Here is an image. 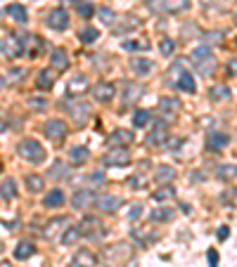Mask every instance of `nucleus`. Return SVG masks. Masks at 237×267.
I'll list each match as a JSON object with an SVG mask.
<instances>
[{
	"label": "nucleus",
	"instance_id": "obj_1",
	"mask_svg": "<svg viewBox=\"0 0 237 267\" xmlns=\"http://www.w3.org/2000/svg\"><path fill=\"white\" fill-rule=\"evenodd\" d=\"M190 62H192V67L200 71V76L204 78H209V76H214L216 71V57L214 52L209 50V48H197L195 52L190 54Z\"/></svg>",
	"mask_w": 237,
	"mask_h": 267
},
{
	"label": "nucleus",
	"instance_id": "obj_2",
	"mask_svg": "<svg viewBox=\"0 0 237 267\" xmlns=\"http://www.w3.org/2000/svg\"><path fill=\"white\" fill-rule=\"evenodd\" d=\"M17 154L24 161H29V163H43L45 161V149L36 140H21L17 147Z\"/></svg>",
	"mask_w": 237,
	"mask_h": 267
},
{
	"label": "nucleus",
	"instance_id": "obj_3",
	"mask_svg": "<svg viewBox=\"0 0 237 267\" xmlns=\"http://www.w3.org/2000/svg\"><path fill=\"white\" fill-rule=\"evenodd\" d=\"M24 50H26V45H24V38L19 36H7L2 43H0V52L5 54L7 59H19L21 54H24Z\"/></svg>",
	"mask_w": 237,
	"mask_h": 267
},
{
	"label": "nucleus",
	"instance_id": "obj_4",
	"mask_svg": "<svg viewBox=\"0 0 237 267\" xmlns=\"http://www.w3.org/2000/svg\"><path fill=\"white\" fill-rule=\"evenodd\" d=\"M190 7V0H149L152 12H185Z\"/></svg>",
	"mask_w": 237,
	"mask_h": 267
},
{
	"label": "nucleus",
	"instance_id": "obj_5",
	"mask_svg": "<svg viewBox=\"0 0 237 267\" xmlns=\"http://www.w3.org/2000/svg\"><path fill=\"white\" fill-rule=\"evenodd\" d=\"M53 142H62L64 137H67V133H69V125L64 123L62 118H53V121H48L45 123V130H43Z\"/></svg>",
	"mask_w": 237,
	"mask_h": 267
},
{
	"label": "nucleus",
	"instance_id": "obj_6",
	"mask_svg": "<svg viewBox=\"0 0 237 267\" xmlns=\"http://www.w3.org/2000/svg\"><path fill=\"white\" fill-rule=\"evenodd\" d=\"M121 203H124L121 196H114V194H97L95 196V206H97V211H102V213H114Z\"/></svg>",
	"mask_w": 237,
	"mask_h": 267
},
{
	"label": "nucleus",
	"instance_id": "obj_7",
	"mask_svg": "<svg viewBox=\"0 0 237 267\" xmlns=\"http://www.w3.org/2000/svg\"><path fill=\"white\" fill-rule=\"evenodd\" d=\"M78 232H81V236H100L102 234V222L97 220V217H92V215H86L83 220H81V225H78Z\"/></svg>",
	"mask_w": 237,
	"mask_h": 267
},
{
	"label": "nucleus",
	"instance_id": "obj_8",
	"mask_svg": "<svg viewBox=\"0 0 237 267\" xmlns=\"http://www.w3.org/2000/svg\"><path fill=\"white\" fill-rule=\"evenodd\" d=\"M45 21H48L50 29H55V31H64V29L69 26V15H67L64 7H57V10H53V12L48 15Z\"/></svg>",
	"mask_w": 237,
	"mask_h": 267
},
{
	"label": "nucleus",
	"instance_id": "obj_9",
	"mask_svg": "<svg viewBox=\"0 0 237 267\" xmlns=\"http://www.w3.org/2000/svg\"><path fill=\"white\" fill-rule=\"evenodd\" d=\"M114 95H116V88L107 83V81H100V83H95V88H92V97L97 100V102H102V104H107L114 100Z\"/></svg>",
	"mask_w": 237,
	"mask_h": 267
},
{
	"label": "nucleus",
	"instance_id": "obj_10",
	"mask_svg": "<svg viewBox=\"0 0 237 267\" xmlns=\"http://www.w3.org/2000/svg\"><path fill=\"white\" fill-rule=\"evenodd\" d=\"M105 163H107V166H114V168H124V166L130 163V154H128V149L114 147L109 154L105 156Z\"/></svg>",
	"mask_w": 237,
	"mask_h": 267
},
{
	"label": "nucleus",
	"instance_id": "obj_11",
	"mask_svg": "<svg viewBox=\"0 0 237 267\" xmlns=\"http://www.w3.org/2000/svg\"><path fill=\"white\" fill-rule=\"evenodd\" d=\"M166 137H168V125H166V121H154V128H152V133L147 135V144H149V147L164 144Z\"/></svg>",
	"mask_w": 237,
	"mask_h": 267
},
{
	"label": "nucleus",
	"instance_id": "obj_12",
	"mask_svg": "<svg viewBox=\"0 0 237 267\" xmlns=\"http://www.w3.org/2000/svg\"><path fill=\"white\" fill-rule=\"evenodd\" d=\"M73 208H78V211H88L91 206H95V192H88V189H81V192H76L73 194Z\"/></svg>",
	"mask_w": 237,
	"mask_h": 267
},
{
	"label": "nucleus",
	"instance_id": "obj_13",
	"mask_svg": "<svg viewBox=\"0 0 237 267\" xmlns=\"http://www.w3.org/2000/svg\"><path fill=\"white\" fill-rule=\"evenodd\" d=\"M50 69H55V71H64V69H69V54L64 52L62 48H57V50H53V54H50Z\"/></svg>",
	"mask_w": 237,
	"mask_h": 267
},
{
	"label": "nucleus",
	"instance_id": "obj_14",
	"mask_svg": "<svg viewBox=\"0 0 237 267\" xmlns=\"http://www.w3.org/2000/svg\"><path fill=\"white\" fill-rule=\"evenodd\" d=\"M55 78H57V71H55V69H43V71H38L36 88H38V90H50L53 85H55Z\"/></svg>",
	"mask_w": 237,
	"mask_h": 267
},
{
	"label": "nucleus",
	"instance_id": "obj_15",
	"mask_svg": "<svg viewBox=\"0 0 237 267\" xmlns=\"http://www.w3.org/2000/svg\"><path fill=\"white\" fill-rule=\"evenodd\" d=\"M228 144H230V135H225V133H211L209 140H206V147H209L211 151H220V149H225Z\"/></svg>",
	"mask_w": 237,
	"mask_h": 267
},
{
	"label": "nucleus",
	"instance_id": "obj_16",
	"mask_svg": "<svg viewBox=\"0 0 237 267\" xmlns=\"http://www.w3.org/2000/svg\"><path fill=\"white\" fill-rule=\"evenodd\" d=\"M107 142H109L111 147H121V149H126L128 144L133 142V135H130L128 130H121V128H119V130H114V133H111Z\"/></svg>",
	"mask_w": 237,
	"mask_h": 267
},
{
	"label": "nucleus",
	"instance_id": "obj_17",
	"mask_svg": "<svg viewBox=\"0 0 237 267\" xmlns=\"http://www.w3.org/2000/svg\"><path fill=\"white\" fill-rule=\"evenodd\" d=\"M72 220L69 217H57V220H50L48 225H45V230H43V236L45 239H55L57 232H62V227H67Z\"/></svg>",
	"mask_w": 237,
	"mask_h": 267
},
{
	"label": "nucleus",
	"instance_id": "obj_18",
	"mask_svg": "<svg viewBox=\"0 0 237 267\" xmlns=\"http://www.w3.org/2000/svg\"><path fill=\"white\" fill-rule=\"evenodd\" d=\"M0 199H2V201H15V199H17V182L12 178L0 182Z\"/></svg>",
	"mask_w": 237,
	"mask_h": 267
},
{
	"label": "nucleus",
	"instance_id": "obj_19",
	"mask_svg": "<svg viewBox=\"0 0 237 267\" xmlns=\"http://www.w3.org/2000/svg\"><path fill=\"white\" fill-rule=\"evenodd\" d=\"M24 45H29L26 50H24V54H29V57H38V54L43 52V48H45V40L38 36H29L26 40H24Z\"/></svg>",
	"mask_w": 237,
	"mask_h": 267
},
{
	"label": "nucleus",
	"instance_id": "obj_20",
	"mask_svg": "<svg viewBox=\"0 0 237 267\" xmlns=\"http://www.w3.org/2000/svg\"><path fill=\"white\" fill-rule=\"evenodd\" d=\"M72 265H73V267H95V255H92L91 250L81 249L78 253H76V255H73Z\"/></svg>",
	"mask_w": 237,
	"mask_h": 267
},
{
	"label": "nucleus",
	"instance_id": "obj_21",
	"mask_svg": "<svg viewBox=\"0 0 237 267\" xmlns=\"http://www.w3.org/2000/svg\"><path fill=\"white\" fill-rule=\"evenodd\" d=\"M69 111H72V116L76 118V123L81 125L88 116H91V107L88 104H83V102H76V104H69Z\"/></svg>",
	"mask_w": 237,
	"mask_h": 267
},
{
	"label": "nucleus",
	"instance_id": "obj_22",
	"mask_svg": "<svg viewBox=\"0 0 237 267\" xmlns=\"http://www.w3.org/2000/svg\"><path fill=\"white\" fill-rule=\"evenodd\" d=\"M64 201H67V196H64V192L62 189H53L50 194L45 196V208H62L64 206Z\"/></svg>",
	"mask_w": 237,
	"mask_h": 267
},
{
	"label": "nucleus",
	"instance_id": "obj_23",
	"mask_svg": "<svg viewBox=\"0 0 237 267\" xmlns=\"http://www.w3.org/2000/svg\"><path fill=\"white\" fill-rule=\"evenodd\" d=\"M88 90V78L86 76H76L69 81V85H67V92L69 95H81V92H86Z\"/></svg>",
	"mask_w": 237,
	"mask_h": 267
},
{
	"label": "nucleus",
	"instance_id": "obj_24",
	"mask_svg": "<svg viewBox=\"0 0 237 267\" xmlns=\"http://www.w3.org/2000/svg\"><path fill=\"white\" fill-rule=\"evenodd\" d=\"M7 15L15 19L17 24H21V26L29 21V12H26V7H24V5H10V7H7Z\"/></svg>",
	"mask_w": 237,
	"mask_h": 267
},
{
	"label": "nucleus",
	"instance_id": "obj_25",
	"mask_svg": "<svg viewBox=\"0 0 237 267\" xmlns=\"http://www.w3.org/2000/svg\"><path fill=\"white\" fill-rule=\"evenodd\" d=\"M34 253H36V246L31 241H21V244H17V249H15V258L17 260H29Z\"/></svg>",
	"mask_w": 237,
	"mask_h": 267
},
{
	"label": "nucleus",
	"instance_id": "obj_26",
	"mask_svg": "<svg viewBox=\"0 0 237 267\" xmlns=\"http://www.w3.org/2000/svg\"><path fill=\"white\" fill-rule=\"evenodd\" d=\"M176 85L182 90V92H197V83H195V78L190 76V73H181L178 76V81H176Z\"/></svg>",
	"mask_w": 237,
	"mask_h": 267
},
{
	"label": "nucleus",
	"instance_id": "obj_27",
	"mask_svg": "<svg viewBox=\"0 0 237 267\" xmlns=\"http://www.w3.org/2000/svg\"><path fill=\"white\" fill-rule=\"evenodd\" d=\"M69 159H72V163L81 166V163H86V161L91 159V151H88V147H72Z\"/></svg>",
	"mask_w": 237,
	"mask_h": 267
},
{
	"label": "nucleus",
	"instance_id": "obj_28",
	"mask_svg": "<svg viewBox=\"0 0 237 267\" xmlns=\"http://www.w3.org/2000/svg\"><path fill=\"white\" fill-rule=\"evenodd\" d=\"M178 100L176 97H162L159 100V109H162V114H166V116H173L176 111H178Z\"/></svg>",
	"mask_w": 237,
	"mask_h": 267
},
{
	"label": "nucleus",
	"instance_id": "obj_29",
	"mask_svg": "<svg viewBox=\"0 0 237 267\" xmlns=\"http://www.w3.org/2000/svg\"><path fill=\"white\" fill-rule=\"evenodd\" d=\"M173 178H176V170H173L171 166H159V168H157V173H154V180H157V182H162V184L171 182Z\"/></svg>",
	"mask_w": 237,
	"mask_h": 267
},
{
	"label": "nucleus",
	"instance_id": "obj_30",
	"mask_svg": "<svg viewBox=\"0 0 237 267\" xmlns=\"http://www.w3.org/2000/svg\"><path fill=\"white\" fill-rule=\"evenodd\" d=\"M130 118H133V125H135V128H145V125L152 121V114H149L147 109H138V111H133Z\"/></svg>",
	"mask_w": 237,
	"mask_h": 267
},
{
	"label": "nucleus",
	"instance_id": "obj_31",
	"mask_svg": "<svg viewBox=\"0 0 237 267\" xmlns=\"http://www.w3.org/2000/svg\"><path fill=\"white\" fill-rule=\"evenodd\" d=\"M230 88L228 85H214V88L209 90V97L214 100V102H220V100H230Z\"/></svg>",
	"mask_w": 237,
	"mask_h": 267
},
{
	"label": "nucleus",
	"instance_id": "obj_32",
	"mask_svg": "<svg viewBox=\"0 0 237 267\" xmlns=\"http://www.w3.org/2000/svg\"><path fill=\"white\" fill-rule=\"evenodd\" d=\"M43 187H45V180L40 178V175H26V189H29L31 194L43 192Z\"/></svg>",
	"mask_w": 237,
	"mask_h": 267
},
{
	"label": "nucleus",
	"instance_id": "obj_33",
	"mask_svg": "<svg viewBox=\"0 0 237 267\" xmlns=\"http://www.w3.org/2000/svg\"><path fill=\"white\" fill-rule=\"evenodd\" d=\"M149 220L152 222H168V220H173V211L171 208H154L149 213Z\"/></svg>",
	"mask_w": 237,
	"mask_h": 267
},
{
	"label": "nucleus",
	"instance_id": "obj_34",
	"mask_svg": "<svg viewBox=\"0 0 237 267\" xmlns=\"http://www.w3.org/2000/svg\"><path fill=\"white\" fill-rule=\"evenodd\" d=\"M140 95H143V85H138V83H126V100H124L126 104L140 100Z\"/></svg>",
	"mask_w": 237,
	"mask_h": 267
},
{
	"label": "nucleus",
	"instance_id": "obj_35",
	"mask_svg": "<svg viewBox=\"0 0 237 267\" xmlns=\"http://www.w3.org/2000/svg\"><path fill=\"white\" fill-rule=\"evenodd\" d=\"M152 59H133V71L138 73V76H147V73L152 71Z\"/></svg>",
	"mask_w": 237,
	"mask_h": 267
},
{
	"label": "nucleus",
	"instance_id": "obj_36",
	"mask_svg": "<svg viewBox=\"0 0 237 267\" xmlns=\"http://www.w3.org/2000/svg\"><path fill=\"white\" fill-rule=\"evenodd\" d=\"M78 239H81L78 227H69V230H64V234H62V244H64V246H73Z\"/></svg>",
	"mask_w": 237,
	"mask_h": 267
},
{
	"label": "nucleus",
	"instance_id": "obj_37",
	"mask_svg": "<svg viewBox=\"0 0 237 267\" xmlns=\"http://www.w3.org/2000/svg\"><path fill=\"white\" fill-rule=\"evenodd\" d=\"M50 178H69V166L62 163V161L53 163V168H50Z\"/></svg>",
	"mask_w": 237,
	"mask_h": 267
},
{
	"label": "nucleus",
	"instance_id": "obj_38",
	"mask_svg": "<svg viewBox=\"0 0 237 267\" xmlns=\"http://www.w3.org/2000/svg\"><path fill=\"white\" fill-rule=\"evenodd\" d=\"M76 12L81 15L83 19H91L92 15H95V7H92L91 2H83V0H78L76 2Z\"/></svg>",
	"mask_w": 237,
	"mask_h": 267
},
{
	"label": "nucleus",
	"instance_id": "obj_39",
	"mask_svg": "<svg viewBox=\"0 0 237 267\" xmlns=\"http://www.w3.org/2000/svg\"><path fill=\"white\" fill-rule=\"evenodd\" d=\"M97 38H100V31H97V29H83V31H81V40H83L86 45H92Z\"/></svg>",
	"mask_w": 237,
	"mask_h": 267
},
{
	"label": "nucleus",
	"instance_id": "obj_40",
	"mask_svg": "<svg viewBox=\"0 0 237 267\" xmlns=\"http://www.w3.org/2000/svg\"><path fill=\"white\" fill-rule=\"evenodd\" d=\"M173 194H176V189H173L171 184H164L159 192H154L152 196H154V201H166V199H171Z\"/></svg>",
	"mask_w": 237,
	"mask_h": 267
},
{
	"label": "nucleus",
	"instance_id": "obj_41",
	"mask_svg": "<svg viewBox=\"0 0 237 267\" xmlns=\"http://www.w3.org/2000/svg\"><path fill=\"white\" fill-rule=\"evenodd\" d=\"M97 17H100V21H102V24H107V26H111V24L116 21L114 12H111V10H107V7H100V10H97Z\"/></svg>",
	"mask_w": 237,
	"mask_h": 267
},
{
	"label": "nucleus",
	"instance_id": "obj_42",
	"mask_svg": "<svg viewBox=\"0 0 237 267\" xmlns=\"http://www.w3.org/2000/svg\"><path fill=\"white\" fill-rule=\"evenodd\" d=\"M159 50H162V54L168 57V54L176 52V43H173L171 38H162V40H159Z\"/></svg>",
	"mask_w": 237,
	"mask_h": 267
},
{
	"label": "nucleus",
	"instance_id": "obj_43",
	"mask_svg": "<svg viewBox=\"0 0 237 267\" xmlns=\"http://www.w3.org/2000/svg\"><path fill=\"white\" fill-rule=\"evenodd\" d=\"M149 43L147 40H126L124 43V50H147Z\"/></svg>",
	"mask_w": 237,
	"mask_h": 267
},
{
	"label": "nucleus",
	"instance_id": "obj_44",
	"mask_svg": "<svg viewBox=\"0 0 237 267\" xmlns=\"http://www.w3.org/2000/svg\"><path fill=\"white\" fill-rule=\"evenodd\" d=\"M219 178L220 180H233L235 178V166L230 163V166H220L219 168Z\"/></svg>",
	"mask_w": 237,
	"mask_h": 267
},
{
	"label": "nucleus",
	"instance_id": "obj_45",
	"mask_svg": "<svg viewBox=\"0 0 237 267\" xmlns=\"http://www.w3.org/2000/svg\"><path fill=\"white\" fill-rule=\"evenodd\" d=\"M7 76H10V83H21V78L26 76V69H12Z\"/></svg>",
	"mask_w": 237,
	"mask_h": 267
},
{
	"label": "nucleus",
	"instance_id": "obj_46",
	"mask_svg": "<svg viewBox=\"0 0 237 267\" xmlns=\"http://www.w3.org/2000/svg\"><path fill=\"white\" fill-rule=\"evenodd\" d=\"M140 215H143V206H140V203L130 206V211H128V220H138Z\"/></svg>",
	"mask_w": 237,
	"mask_h": 267
},
{
	"label": "nucleus",
	"instance_id": "obj_47",
	"mask_svg": "<svg viewBox=\"0 0 237 267\" xmlns=\"http://www.w3.org/2000/svg\"><path fill=\"white\" fill-rule=\"evenodd\" d=\"M206 260H209V267H219V253L214 249L206 250Z\"/></svg>",
	"mask_w": 237,
	"mask_h": 267
},
{
	"label": "nucleus",
	"instance_id": "obj_48",
	"mask_svg": "<svg viewBox=\"0 0 237 267\" xmlns=\"http://www.w3.org/2000/svg\"><path fill=\"white\" fill-rule=\"evenodd\" d=\"M216 236H219V241H225V239L230 236V227H228V225H223V227H219V232H216Z\"/></svg>",
	"mask_w": 237,
	"mask_h": 267
},
{
	"label": "nucleus",
	"instance_id": "obj_49",
	"mask_svg": "<svg viewBox=\"0 0 237 267\" xmlns=\"http://www.w3.org/2000/svg\"><path fill=\"white\" fill-rule=\"evenodd\" d=\"M91 182H95V184H102V182H105V175L97 170V173H92V175H91Z\"/></svg>",
	"mask_w": 237,
	"mask_h": 267
},
{
	"label": "nucleus",
	"instance_id": "obj_50",
	"mask_svg": "<svg viewBox=\"0 0 237 267\" xmlns=\"http://www.w3.org/2000/svg\"><path fill=\"white\" fill-rule=\"evenodd\" d=\"M31 107H38V109H43V107H45V102H43V100H38V102H36V100H31Z\"/></svg>",
	"mask_w": 237,
	"mask_h": 267
},
{
	"label": "nucleus",
	"instance_id": "obj_51",
	"mask_svg": "<svg viewBox=\"0 0 237 267\" xmlns=\"http://www.w3.org/2000/svg\"><path fill=\"white\" fill-rule=\"evenodd\" d=\"M228 71H230V76H235V59H230V64H228Z\"/></svg>",
	"mask_w": 237,
	"mask_h": 267
},
{
	"label": "nucleus",
	"instance_id": "obj_52",
	"mask_svg": "<svg viewBox=\"0 0 237 267\" xmlns=\"http://www.w3.org/2000/svg\"><path fill=\"white\" fill-rule=\"evenodd\" d=\"M5 130H7V123H5V121H0V133H5Z\"/></svg>",
	"mask_w": 237,
	"mask_h": 267
},
{
	"label": "nucleus",
	"instance_id": "obj_53",
	"mask_svg": "<svg viewBox=\"0 0 237 267\" xmlns=\"http://www.w3.org/2000/svg\"><path fill=\"white\" fill-rule=\"evenodd\" d=\"M2 85H5V78H2V76H0V88H2Z\"/></svg>",
	"mask_w": 237,
	"mask_h": 267
},
{
	"label": "nucleus",
	"instance_id": "obj_54",
	"mask_svg": "<svg viewBox=\"0 0 237 267\" xmlns=\"http://www.w3.org/2000/svg\"><path fill=\"white\" fill-rule=\"evenodd\" d=\"M0 267H12L10 263H0Z\"/></svg>",
	"mask_w": 237,
	"mask_h": 267
},
{
	"label": "nucleus",
	"instance_id": "obj_55",
	"mask_svg": "<svg viewBox=\"0 0 237 267\" xmlns=\"http://www.w3.org/2000/svg\"><path fill=\"white\" fill-rule=\"evenodd\" d=\"M0 170H2V161H0Z\"/></svg>",
	"mask_w": 237,
	"mask_h": 267
}]
</instances>
